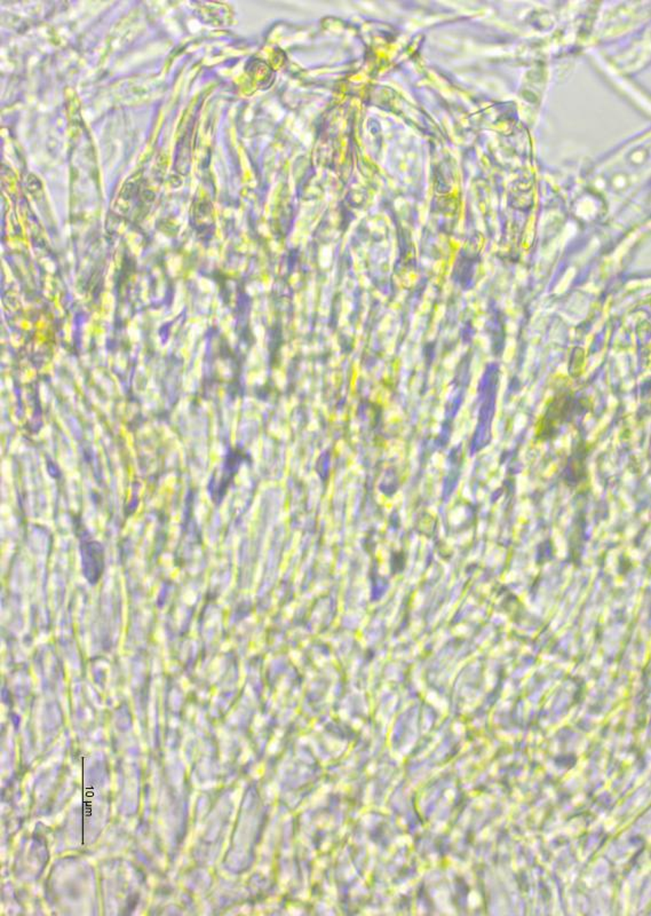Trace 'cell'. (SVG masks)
<instances>
[{
	"label": "cell",
	"instance_id": "6da1fadb",
	"mask_svg": "<svg viewBox=\"0 0 651 916\" xmlns=\"http://www.w3.org/2000/svg\"><path fill=\"white\" fill-rule=\"evenodd\" d=\"M573 405L571 396L568 394L559 395L553 403L548 407L546 415H545V422L543 427H546L548 431L550 427L553 425H560L561 422L566 420V416L570 414V406Z\"/></svg>",
	"mask_w": 651,
	"mask_h": 916
}]
</instances>
